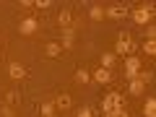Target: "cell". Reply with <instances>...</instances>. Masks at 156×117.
I'll use <instances>...</instances> for the list:
<instances>
[{"label":"cell","mask_w":156,"mask_h":117,"mask_svg":"<svg viewBox=\"0 0 156 117\" xmlns=\"http://www.w3.org/2000/svg\"><path fill=\"white\" fill-rule=\"evenodd\" d=\"M8 73H11L13 81H21L23 76H26V70H23V65H18V62H11V68H8Z\"/></svg>","instance_id":"cell-6"},{"label":"cell","mask_w":156,"mask_h":117,"mask_svg":"<svg viewBox=\"0 0 156 117\" xmlns=\"http://www.w3.org/2000/svg\"><path fill=\"white\" fill-rule=\"evenodd\" d=\"M143 115H146V117H156V99H148V101H146Z\"/></svg>","instance_id":"cell-13"},{"label":"cell","mask_w":156,"mask_h":117,"mask_svg":"<svg viewBox=\"0 0 156 117\" xmlns=\"http://www.w3.org/2000/svg\"><path fill=\"white\" fill-rule=\"evenodd\" d=\"M52 117H55V115H52Z\"/></svg>","instance_id":"cell-22"},{"label":"cell","mask_w":156,"mask_h":117,"mask_svg":"<svg viewBox=\"0 0 156 117\" xmlns=\"http://www.w3.org/2000/svg\"><path fill=\"white\" fill-rule=\"evenodd\" d=\"M117 104H122V96H120V94H107L104 101H101V112H104V117L109 115V112L115 109Z\"/></svg>","instance_id":"cell-2"},{"label":"cell","mask_w":156,"mask_h":117,"mask_svg":"<svg viewBox=\"0 0 156 117\" xmlns=\"http://www.w3.org/2000/svg\"><path fill=\"white\" fill-rule=\"evenodd\" d=\"M115 57H117V55H109V52H104V55H101V68H107V70H109L112 62H115Z\"/></svg>","instance_id":"cell-17"},{"label":"cell","mask_w":156,"mask_h":117,"mask_svg":"<svg viewBox=\"0 0 156 117\" xmlns=\"http://www.w3.org/2000/svg\"><path fill=\"white\" fill-rule=\"evenodd\" d=\"M143 91H146V83L140 78H133L130 81V94H143Z\"/></svg>","instance_id":"cell-9"},{"label":"cell","mask_w":156,"mask_h":117,"mask_svg":"<svg viewBox=\"0 0 156 117\" xmlns=\"http://www.w3.org/2000/svg\"><path fill=\"white\" fill-rule=\"evenodd\" d=\"M39 112H42V117H52V112H55V101H42Z\"/></svg>","instance_id":"cell-11"},{"label":"cell","mask_w":156,"mask_h":117,"mask_svg":"<svg viewBox=\"0 0 156 117\" xmlns=\"http://www.w3.org/2000/svg\"><path fill=\"white\" fill-rule=\"evenodd\" d=\"M37 26H39V23H37V18H23V21L18 23V31L29 37V34H34V31H37Z\"/></svg>","instance_id":"cell-5"},{"label":"cell","mask_w":156,"mask_h":117,"mask_svg":"<svg viewBox=\"0 0 156 117\" xmlns=\"http://www.w3.org/2000/svg\"><path fill=\"white\" fill-rule=\"evenodd\" d=\"M107 117H128V109H125L122 104H117V107H115V109H112Z\"/></svg>","instance_id":"cell-16"},{"label":"cell","mask_w":156,"mask_h":117,"mask_svg":"<svg viewBox=\"0 0 156 117\" xmlns=\"http://www.w3.org/2000/svg\"><path fill=\"white\" fill-rule=\"evenodd\" d=\"M89 16L94 18V21H101V18H104V8H101V5H94V8H91V13H89Z\"/></svg>","instance_id":"cell-14"},{"label":"cell","mask_w":156,"mask_h":117,"mask_svg":"<svg viewBox=\"0 0 156 117\" xmlns=\"http://www.w3.org/2000/svg\"><path fill=\"white\" fill-rule=\"evenodd\" d=\"M44 52H47L50 57H57V55L62 52V44H57V42H50V44L44 47Z\"/></svg>","instance_id":"cell-10"},{"label":"cell","mask_w":156,"mask_h":117,"mask_svg":"<svg viewBox=\"0 0 156 117\" xmlns=\"http://www.w3.org/2000/svg\"><path fill=\"white\" fill-rule=\"evenodd\" d=\"M138 73H140V60L135 55H128L125 57V78L133 81V78H138Z\"/></svg>","instance_id":"cell-1"},{"label":"cell","mask_w":156,"mask_h":117,"mask_svg":"<svg viewBox=\"0 0 156 117\" xmlns=\"http://www.w3.org/2000/svg\"><path fill=\"white\" fill-rule=\"evenodd\" d=\"M151 16H154V13H151V5H148V8H138V11H133V21H135V23H148Z\"/></svg>","instance_id":"cell-4"},{"label":"cell","mask_w":156,"mask_h":117,"mask_svg":"<svg viewBox=\"0 0 156 117\" xmlns=\"http://www.w3.org/2000/svg\"><path fill=\"white\" fill-rule=\"evenodd\" d=\"M57 21H60V26H70V21H73V16H70V11H62L60 16H57Z\"/></svg>","instance_id":"cell-15"},{"label":"cell","mask_w":156,"mask_h":117,"mask_svg":"<svg viewBox=\"0 0 156 117\" xmlns=\"http://www.w3.org/2000/svg\"><path fill=\"white\" fill-rule=\"evenodd\" d=\"M146 37H148L151 42H154V39H156V29H154V26H148V31H146Z\"/></svg>","instance_id":"cell-20"},{"label":"cell","mask_w":156,"mask_h":117,"mask_svg":"<svg viewBox=\"0 0 156 117\" xmlns=\"http://www.w3.org/2000/svg\"><path fill=\"white\" fill-rule=\"evenodd\" d=\"M76 117H91V109H78Z\"/></svg>","instance_id":"cell-21"},{"label":"cell","mask_w":156,"mask_h":117,"mask_svg":"<svg viewBox=\"0 0 156 117\" xmlns=\"http://www.w3.org/2000/svg\"><path fill=\"white\" fill-rule=\"evenodd\" d=\"M104 16H109V18H122V16H128V11H125L122 5H112V8H107V11H104Z\"/></svg>","instance_id":"cell-7"},{"label":"cell","mask_w":156,"mask_h":117,"mask_svg":"<svg viewBox=\"0 0 156 117\" xmlns=\"http://www.w3.org/2000/svg\"><path fill=\"white\" fill-rule=\"evenodd\" d=\"M55 107H57V109H68V107H70V96H68V94H60V96L55 99Z\"/></svg>","instance_id":"cell-12"},{"label":"cell","mask_w":156,"mask_h":117,"mask_svg":"<svg viewBox=\"0 0 156 117\" xmlns=\"http://www.w3.org/2000/svg\"><path fill=\"white\" fill-rule=\"evenodd\" d=\"M89 78H91V73H86V70H76V81H78V83H89Z\"/></svg>","instance_id":"cell-18"},{"label":"cell","mask_w":156,"mask_h":117,"mask_svg":"<svg viewBox=\"0 0 156 117\" xmlns=\"http://www.w3.org/2000/svg\"><path fill=\"white\" fill-rule=\"evenodd\" d=\"M133 50V42H130V34H120V39H117V55H125V52Z\"/></svg>","instance_id":"cell-3"},{"label":"cell","mask_w":156,"mask_h":117,"mask_svg":"<svg viewBox=\"0 0 156 117\" xmlns=\"http://www.w3.org/2000/svg\"><path fill=\"white\" fill-rule=\"evenodd\" d=\"M143 52H146V55H156V42H151V39H148V42L143 44Z\"/></svg>","instance_id":"cell-19"},{"label":"cell","mask_w":156,"mask_h":117,"mask_svg":"<svg viewBox=\"0 0 156 117\" xmlns=\"http://www.w3.org/2000/svg\"><path fill=\"white\" fill-rule=\"evenodd\" d=\"M94 78L99 81V83H109V81H112V70H107V68H99V70L94 73Z\"/></svg>","instance_id":"cell-8"},{"label":"cell","mask_w":156,"mask_h":117,"mask_svg":"<svg viewBox=\"0 0 156 117\" xmlns=\"http://www.w3.org/2000/svg\"><path fill=\"white\" fill-rule=\"evenodd\" d=\"M0 57H3V55H0Z\"/></svg>","instance_id":"cell-23"}]
</instances>
